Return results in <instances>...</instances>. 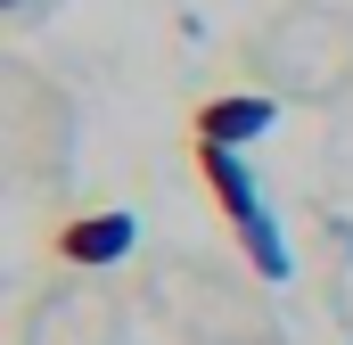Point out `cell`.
<instances>
[{
    "mask_svg": "<svg viewBox=\"0 0 353 345\" xmlns=\"http://www.w3.org/2000/svg\"><path fill=\"white\" fill-rule=\"evenodd\" d=\"M263 90L279 99H337L353 83V17L329 0H288L263 33L247 41Z\"/></svg>",
    "mask_w": 353,
    "mask_h": 345,
    "instance_id": "obj_1",
    "label": "cell"
},
{
    "mask_svg": "<svg viewBox=\"0 0 353 345\" xmlns=\"http://www.w3.org/2000/svg\"><path fill=\"white\" fill-rule=\"evenodd\" d=\"M189 165L197 181L214 189V206H222V222H230V239L247 247V263L263 271V279H288V247H279V222H271L263 189H255V172L239 148H189Z\"/></svg>",
    "mask_w": 353,
    "mask_h": 345,
    "instance_id": "obj_2",
    "label": "cell"
},
{
    "mask_svg": "<svg viewBox=\"0 0 353 345\" xmlns=\"http://www.w3.org/2000/svg\"><path fill=\"white\" fill-rule=\"evenodd\" d=\"M25 345H123V304L107 288H58L33 304Z\"/></svg>",
    "mask_w": 353,
    "mask_h": 345,
    "instance_id": "obj_3",
    "label": "cell"
},
{
    "mask_svg": "<svg viewBox=\"0 0 353 345\" xmlns=\"http://www.w3.org/2000/svg\"><path fill=\"white\" fill-rule=\"evenodd\" d=\"M140 247V222L123 214V206H99V214H66L58 230H50V255L66 263V271H107V263H123Z\"/></svg>",
    "mask_w": 353,
    "mask_h": 345,
    "instance_id": "obj_4",
    "label": "cell"
},
{
    "mask_svg": "<svg viewBox=\"0 0 353 345\" xmlns=\"http://www.w3.org/2000/svg\"><path fill=\"white\" fill-rule=\"evenodd\" d=\"M279 124V90H222L189 107V148H247Z\"/></svg>",
    "mask_w": 353,
    "mask_h": 345,
    "instance_id": "obj_5",
    "label": "cell"
},
{
    "mask_svg": "<svg viewBox=\"0 0 353 345\" xmlns=\"http://www.w3.org/2000/svg\"><path fill=\"white\" fill-rule=\"evenodd\" d=\"M8 17H17V25H25V17H41V0H8Z\"/></svg>",
    "mask_w": 353,
    "mask_h": 345,
    "instance_id": "obj_6",
    "label": "cell"
}]
</instances>
